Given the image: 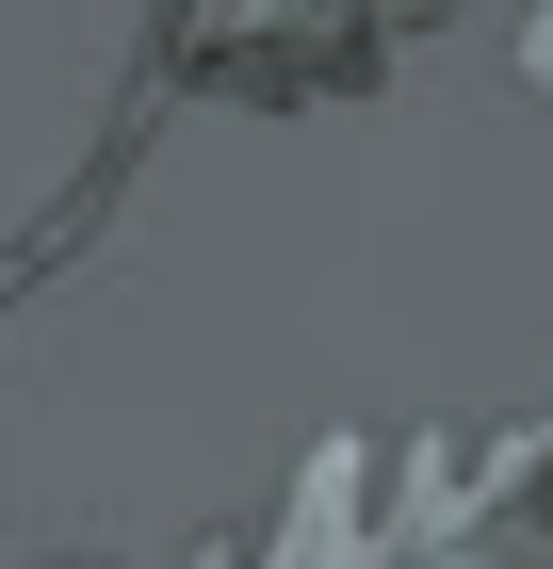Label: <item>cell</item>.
I'll list each match as a JSON object with an SVG mask.
<instances>
[{"mask_svg": "<svg viewBox=\"0 0 553 569\" xmlns=\"http://www.w3.org/2000/svg\"><path fill=\"white\" fill-rule=\"evenodd\" d=\"M521 82L553 98V0H537V17H521Z\"/></svg>", "mask_w": 553, "mask_h": 569, "instance_id": "6da1fadb", "label": "cell"}]
</instances>
